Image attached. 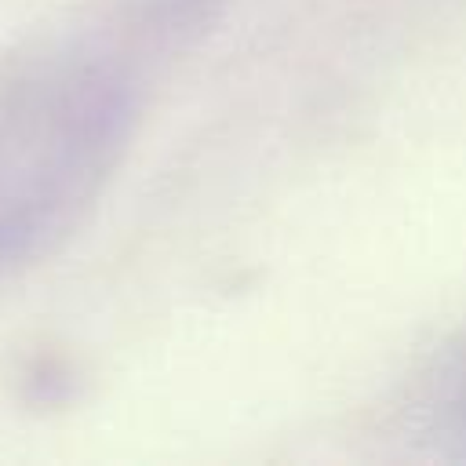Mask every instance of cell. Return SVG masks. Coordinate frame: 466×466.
<instances>
[{"mask_svg":"<svg viewBox=\"0 0 466 466\" xmlns=\"http://www.w3.org/2000/svg\"><path fill=\"white\" fill-rule=\"evenodd\" d=\"M131 109L120 58L91 33L0 55V280L44 262L106 178Z\"/></svg>","mask_w":466,"mask_h":466,"instance_id":"1","label":"cell"}]
</instances>
